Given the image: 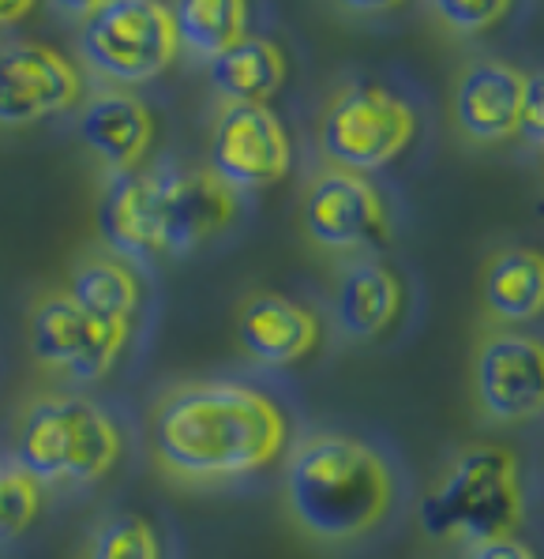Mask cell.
Returning a JSON list of instances; mask_svg holds the SVG:
<instances>
[{
  "label": "cell",
  "mask_w": 544,
  "mask_h": 559,
  "mask_svg": "<svg viewBox=\"0 0 544 559\" xmlns=\"http://www.w3.org/2000/svg\"><path fill=\"white\" fill-rule=\"evenodd\" d=\"M146 440L162 477L206 488L274 466L289 443V420L279 402L256 386L196 380L154 402Z\"/></svg>",
  "instance_id": "cell-1"
},
{
  "label": "cell",
  "mask_w": 544,
  "mask_h": 559,
  "mask_svg": "<svg viewBox=\"0 0 544 559\" xmlns=\"http://www.w3.org/2000/svg\"><path fill=\"white\" fill-rule=\"evenodd\" d=\"M286 514L319 545H350L376 533L394 511V473L357 436L312 432L286 462Z\"/></svg>",
  "instance_id": "cell-2"
},
{
  "label": "cell",
  "mask_w": 544,
  "mask_h": 559,
  "mask_svg": "<svg viewBox=\"0 0 544 559\" xmlns=\"http://www.w3.org/2000/svg\"><path fill=\"white\" fill-rule=\"evenodd\" d=\"M120 451L117 420L80 394H42L15 425V466L38 485H98Z\"/></svg>",
  "instance_id": "cell-3"
},
{
  "label": "cell",
  "mask_w": 544,
  "mask_h": 559,
  "mask_svg": "<svg viewBox=\"0 0 544 559\" xmlns=\"http://www.w3.org/2000/svg\"><path fill=\"white\" fill-rule=\"evenodd\" d=\"M522 522V480L511 451L477 443L454 454L436 488L421 500V530L431 540L515 537Z\"/></svg>",
  "instance_id": "cell-4"
},
{
  "label": "cell",
  "mask_w": 544,
  "mask_h": 559,
  "mask_svg": "<svg viewBox=\"0 0 544 559\" xmlns=\"http://www.w3.org/2000/svg\"><path fill=\"white\" fill-rule=\"evenodd\" d=\"M417 135V114L410 102L379 83L353 80L331 94L319 117V147L334 169L350 174H376L391 166Z\"/></svg>",
  "instance_id": "cell-5"
},
{
  "label": "cell",
  "mask_w": 544,
  "mask_h": 559,
  "mask_svg": "<svg viewBox=\"0 0 544 559\" xmlns=\"http://www.w3.org/2000/svg\"><path fill=\"white\" fill-rule=\"evenodd\" d=\"M177 31L162 0H106L83 20L80 53L102 80L151 83L177 60Z\"/></svg>",
  "instance_id": "cell-6"
},
{
  "label": "cell",
  "mask_w": 544,
  "mask_h": 559,
  "mask_svg": "<svg viewBox=\"0 0 544 559\" xmlns=\"http://www.w3.org/2000/svg\"><path fill=\"white\" fill-rule=\"evenodd\" d=\"M132 323H109L83 312L68 294H42L31 308V357L72 383H94L117 365Z\"/></svg>",
  "instance_id": "cell-7"
},
{
  "label": "cell",
  "mask_w": 544,
  "mask_h": 559,
  "mask_svg": "<svg viewBox=\"0 0 544 559\" xmlns=\"http://www.w3.org/2000/svg\"><path fill=\"white\" fill-rule=\"evenodd\" d=\"M293 166L289 135L279 114L263 102H226L214 117L206 169L237 192L279 185Z\"/></svg>",
  "instance_id": "cell-8"
},
{
  "label": "cell",
  "mask_w": 544,
  "mask_h": 559,
  "mask_svg": "<svg viewBox=\"0 0 544 559\" xmlns=\"http://www.w3.org/2000/svg\"><path fill=\"white\" fill-rule=\"evenodd\" d=\"M305 237L323 252H368L391 245V214L368 177L350 169H323L308 180L305 192Z\"/></svg>",
  "instance_id": "cell-9"
},
{
  "label": "cell",
  "mask_w": 544,
  "mask_h": 559,
  "mask_svg": "<svg viewBox=\"0 0 544 559\" xmlns=\"http://www.w3.org/2000/svg\"><path fill=\"white\" fill-rule=\"evenodd\" d=\"M473 402L496 425H522L544 402V349L533 334L492 331L473 354Z\"/></svg>",
  "instance_id": "cell-10"
},
{
  "label": "cell",
  "mask_w": 544,
  "mask_h": 559,
  "mask_svg": "<svg viewBox=\"0 0 544 559\" xmlns=\"http://www.w3.org/2000/svg\"><path fill=\"white\" fill-rule=\"evenodd\" d=\"M83 98L75 64L42 41L0 46V128H31Z\"/></svg>",
  "instance_id": "cell-11"
},
{
  "label": "cell",
  "mask_w": 544,
  "mask_h": 559,
  "mask_svg": "<svg viewBox=\"0 0 544 559\" xmlns=\"http://www.w3.org/2000/svg\"><path fill=\"white\" fill-rule=\"evenodd\" d=\"M158 255H185L237 218V195L211 169H154Z\"/></svg>",
  "instance_id": "cell-12"
},
{
  "label": "cell",
  "mask_w": 544,
  "mask_h": 559,
  "mask_svg": "<svg viewBox=\"0 0 544 559\" xmlns=\"http://www.w3.org/2000/svg\"><path fill=\"white\" fill-rule=\"evenodd\" d=\"M525 72L504 60H470L459 72L451 94L454 124L470 143L496 147L518 135V109H522Z\"/></svg>",
  "instance_id": "cell-13"
},
{
  "label": "cell",
  "mask_w": 544,
  "mask_h": 559,
  "mask_svg": "<svg viewBox=\"0 0 544 559\" xmlns=\"http://www.w3.org/2000/svg\"><path fill=\"white\" fill-rule=\"evenodd\" d=\"M237 334L245 354L267 368H289L319 346V320L312 308L282 294H252L240 305Z\"/></svg>",
  "instance_id": "cell-14"
},
{
  "label": "cell",
  "mask_w": 544,
  "mask_h": 559,
  "mask_svg": "<svg viewBox=\"0 0 544 559\" xmlns=\"http://www.w3.org/2000/svg\"><path fill=\"white\" fill-rule=\"evenodd\" d=\"M80 135L86 151L109 169V174H135L154 143V117L135 94L102 91L86 102L80 117Z\"/></svg>",
  "instance_id": "cell-15"
},
{
  "label": "cell",
  "mask_w": 544,
  "mask_h": 559,
  "mask_svg": "<svg viewBox=\"0 0 544 559\" xmlns=\"http://www.w3.org/2000/svg\"><path fill=\"white\" fill-rule=\"evenodd\" d=\"M98 234L117 260H151L158 255V200H154V174H117L102 188Z\"/></svg>",
  "instance_id": "cell-16"
},
{
  "label": "cell",
  "mask_w": 544,
  "mask_h": 559,
  "mask_svg": "<svg viewBox=\"0 0 544 559\" xmlns=\"http://www.w3.org/2000/svg\"><path fill=\"white\" fill-rule=\"evenodd\" d=\"M334 323L345 338L372 342L387 334L402 312V282L399 274L379 260H353L334 282L331 297Z\"/></svg>",
  "instance_id": "cell-17"
},
{
  "label": "cell",
  "mask_w": 544,
  "mask_h": 559,
  "mask_svg": "<svg viewBox=\"0 0 544 559\" xmlns=\"http://www.w3.org/2000/svg\"><path fill=\"white\" fill-rule=\"evenodd\" d=\"M481 305L496 323H530L544 312V260L533 248H499L481 271Z\"/></svg>",
  "instance_id": "cell-18"
},
{
  "label": "cell",
  "mask_w": 544,
  "mask_h": 559,
  "mask_svg": "<svg viewBox=\"0 0 544 559\" xmlns=\"http://www.w3.org/2000/svg\"><path fill=\"white\" fill-rule=\"evenodd\" d=\"M211 87L226 102H271L286 83V57L267 38H237L229 49L206 60Z\"/></svg>",
  "instance_id": "cell-19"
},
{
  "label": "cell",
  "mask_w": 544,
  "mask_h": 559,
  "mask_svg": "<svg viewBox=\"0 0 544 559\" xmlns=\"http://www.w3.org/2000/svg\"><path fill=\"white\" fill-rule=\"evenodd\" d=\"M68 297L83 308V312L98 316L109 323H132L143 305V282L132 271V263L109 255H86L68 274Z\"/></svg>",
  "instance_id": "cell-20"
},
{
  "label": "cell",
  "mask_w": 544,
  "mask_h": 559,
  "mask_svg": "<svg viewBox=\"0 0 544 559\" xmlns=\"http://www.w3.org/2000/svg\"><path fill=\"white\" fill-rule=\"evenodd\" d=\"M173 31L185 49L200 57H218L248 27V0H169Z\"/></svg>",
  "instance_id": "cell-21"
},
{
  "label": "cell",
  "mask_w": 544,
  "mask_h": 559,
  "mask_svg": "<svg viewBox=\"0 0 544 559\" xmlns=\"http://www.w3.org/2000/svg\"><path fill=\"white\" fill-rule=\"evenodd\" d=\"M80 559H162V540L151 519L135 511H117L94 526Z\"/></svg>",
  "instance_id": "cell-22"
},
{
  "label": "cell",
  "mask_w": 544,
  "mask_h": 559,
  "mask_svg": "<svg viewBox=\"0 0 544 559\" xmlns=\"http://www.w3.org/2000/svg\"><path fill=\"white\" fill-rule=\"evenodd\" d=\"M42 511V485L20 466H0V548L23 537Z\"/></svg>",
  "instance_id": "cell-23"
},
{
  "label": "cell",
  "mask_w": 544,
  "mask_h": 559,
  "mask_svg": "<svg viewBox=\"0 0 544 559\" xmlns=\"http://www.w3.org/2000/svg\"><path fill=\"white\" fill-rule=\"evenodd\" d=\"M515 0H431L436 15L459 34H481L496 27L507 12H511Z\"/></svg>",
  "instance_id": "cell-24"
},
{
  "label": "cell",
  "mask_w": 544,
  "mask_h": 559,
  "mask_svg": "<svg viewBox=\"0 0 544 559\" xmlns=\"http://www.w3.org/2000/svg\"><path fill=\"white\" fill-rule=\"evenodd\" d=\"M518 135H525L530 143H541V135H544V94H541V75H525L522 109H518Z\"/></svg>",
  "instance_id": "cell-25"
},
{
  "label": "cell",
  "mask_w": 544,
  "mask_h": 559,
  "mask_svg": "<svg viewBox=\"0 0 544 559\" xmlns=\"http://www.w3.org/2000/svg\"><path fill=\"white\" fill-rule=\"evenodd\" d=\"M470 559H537L522 540L515 537H496V540H481L473 545V556Z\"/></svg>",
  "instance_id": "cell-26"
},
{
  "label": "cell",
  "mask_w": 544,
  "mask_h": 559,
  "mask_svg": "<svg viewBox=\"0 0 544 559\" xmlns=\"http://www.w3.org/2000/svg\"><path fill=\"white\" fill-rule=\"evenodd\" d=\"M34 4H38V0H0V27H12V23H20L23 15H31Z\"/></svg>",
  "instance_id": "cell-27"
},
{
  "label": "cell",
  "mask_w": 544,
  "mask_h": 559,
  "mask_svg": "<svg viewBox=\"0 0 544 559\" xmlns=\"http://www.w3.org/2000/svg\"><path fill=\"white\" fill-rule=\"evenodd\" d=\"M342 8H350V12H391V8H399L402 0H339Z\"/></svg>",
  "instance_id": "cell-28"
},
{
  "label": "cell",
  "mask_w": 544,
  "mask_h": 559,
  "mask_svg": "<svg viewBox=\"0 0 544 559\" xmlns=\"http://www.w3.org/2000/svg\"><path fill=\"white\" fill-rule=\"evenodd\" d=\"M54 4L60 8V12H68V15H83V20H86V15H91L94 8L106 4V0H54Z\"/></svg>",
  "instance_id": "cell-29"
}]
</instances>
